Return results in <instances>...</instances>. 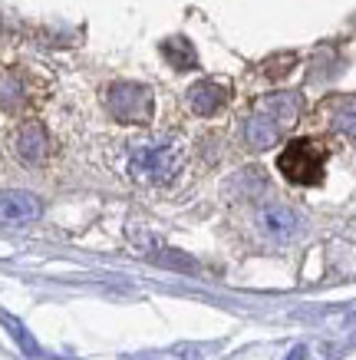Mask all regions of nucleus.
<instances>
[{
	"label": "nucleus",
	"mask_w": 356,
	"mask_h": 360,
	"mask_svg": "<svg viewBox=\"0 0 356 360\" xmlns=\"http://www.w3.org/2000/svg\"><path fill=\"white\" fill-rule=\"evenodd\" d=\"M301 106L303 99L301 93H270L258 103V110L248 116L244 122V139L251 149H270L277 146L284 132L294 129V122L301 120Z\"/></svg>",
	"instance_id": "f257e3e1"
},
{
	"label": "nucleus",
	"mask_w": 356,
	"mask_h": 360,
	"mask_svg": "<svg viewBox=\"0 0 356 360\" xmlns=\"http://www.w3.org/2000/svg\"><path fill=\"white\" fill-rule=\"evenodd\" d=\"M182 169V149L175 142H142L129 155V175L142 186H165Z\"/></svg>",
	"instance_id": "f03ea898"
},
{
	"label": "nucleus",
	"mask_w": 356,
	"mask_h": 360,
	"mask_svg": "<svg viewBox=\"0 0 356 360\" xmlns=\"http://www.w3.org/2000/svg\"><path fill=\"white\" fill-rule=\"evenodd\" d=\"M277 169L294 186H317V182H324L327 149L313 139H294L284 146L281 159H277Z\"/></svg>",
	"instance_id": "7ed1b4c3"
},
{
	"label": "nucleus",
	"mask_w": 356,
	"mask_h": 360,
	"mask_svg": "<svg viewBox=\"0 0 356 360\" xmlns=\"http://www.w3.org/2000/svg\"><path fill=\"white\" fill-rule=\"evenodd\" d=\"M106 106L112 112V120L142 126L152 120V89L142 83H129V79L112 83L106 93Z\"/></svg>",
	"instance_id": "20e7f679"
},
{
	"label": "nucleus",
	"mask_w": 356,
	"mask_h": 360,
	"mask_svg": "<svg viewBox=\"0 0 356 360\" xmlns=\"http://www.w3.org/2000/svg\"><path fill=\"white\" fill-rule=\"evenodd\" d=\"M44 215V202L23 192V188H4L0 192V225H30Z\"/></svg>",
	"instance_id": "39448f33"
},
{
	"label": "nucleus",
	"mask_w": 356,
	"mask_h": 360,
	"mask_svg": "<svg viewBox=\"0 0 356 360\" xmlns=\"http://www.w3.org/2000/svg\"><path fill=\"white\" fill-rule=\"evenodd\" d=\"M228 86L225 83H218V79H202V83H195L188 89V103H192V110L198 116H218V112L225 110L228 103Z\"/></svg>",
	"instance_id": "423d86ee"
},
{
	"label": "nucleus",
	"mask_w": 356,
	"mask_h": 360,
	"mask_svg": "<svg viewBox=\"0 0 356 360\" xmlns=\"http://www.w3.org/2000/svg\"><path fill=\"white\" fill-rule=\"evenodd\" d=\"M17 155H20L27 165H40L46 162L50 155V136L40 122H27L20 132H17Z\"/></svg>",
	"instance_id": "0eeeda50"
},
{
	"label": "nucleus",
	"mask_w": 356,
	"mask_h": 360,
	"mask_svg": "<svg viewBox=\"0 0 356 360\" xmlns=\"http://www.w3.org/2000/svg\"><path fill=\"white\" fill-rule=\"evenodd\" d=\"M324 110H327V122H330V129H336L340 136H346L350 142H356V93L327 99Z\"/></svg>",
	"instance_id": "6e6552de"
},
{
	"label": "nucleus",
	"mask_w": 356,
	"mask_h": 360,
	"mask_svg": "<svg viewBox=\"0 0 356 360\" xmlns=\"http://www.w3.org/2000/svg\"><path fill=\"white\" fill-rule=\"evenodd\" d=\"M261 225H264V231L268 235H274V238H294L297 231H301V215L294 212V208L287 205H270L261 212Z\"/></svg>",
	"instance_id": "1a4fd4ad"
},
{
	"label": "nucleus",
	"mask_w": 356,
	"mask_h": 360,
	"mask_svg": "<svg viewBox=\"0 0 356 360\" xmlns=\"http://www.w3.org/2000/svg\"><path fill=\"white\" fill-rule=\"evenodd\" d=\"M162 53L165 60L175 66V70H195V46L185 40V37H172V40H165L162 44Z\"/></svg>",
	"instance_id": "9d476101"
},
{
	"label": "nucleus",
	"mask_w": 356,
	"mask_h": 360,
	"mask_svg": "<svg viewBox=\"0 0 356 360\" xmlns=\"http://www.w3.org/2000/svg\"><path fill=\"white\" fill-rule=\"evenodd\" d=\"M23 86L17 83L13 77H0V110H7V112H13V110H20L23 106Z\"/></svg>",
	"instance_id": "9b49d317"
},
{
	"label": "nucleus",
	"mask_w": 356,
	"mask_h": 360,
	"mask_svg": "<svg viewBox=\"0 0 356 360\" xmlns=\"http://www.w3.org/2000/svg\"><path fill=\"white\" fill-rule=\"evenodd\" d=\"M303 354H307V350H303V347H297V350H294V354H291V360H303Z\"/></svg>",
	"instance_id": "f8f14e48"
}]
</instances>
